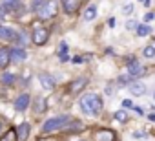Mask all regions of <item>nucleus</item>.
Listing matches in <instances>:
<instances>
[{"mask_svg": "<svg viewBox=\"0 0 155 141\" xmlns=\"http://www.w3.org/2000/svg\"><path fill=\"white\" fill-rule=\"evenodd\" d=\"M15 139H18V137H17V130L11 128V130H8V132L4 134V137L0 139V141H15Z\"/></svg>", "mask_w": 155, "mask_h": 141, "instance_id": "nucleus-22", "label": "nucleus"}, {"mask_svg": "<svg viewBox=\"0 0 155 141\" xmlns=\"http://www.w3.org/2000/svg\"><path fill=\"white\" fill-rule=\"evenodd\" d=\"M73 62H77V64L82 62V57H73Z\"/></svg>", "mask_w": 155, "mask_h": 141, "instance_id": "nucleus-32", "label": "nucleus"}, {"mask_svg": "<svg viewBox=\"0 0 155 141\" xmlns=\"http://www.w3.org/2000/svg\"><path fill=\"white\" fill-rule=\"evenodd\" d=\"M113 117H115L119 123H126V121H128V112H126V110H117V112L113 114Z\"/></svg>", "mask_w": 155, "mask_h": 141, "instance_id": "nucleus-21", "label": "nucleus"}, {"mask_svg": "<svg viewBox=\"0 0 155 141\" xmlns=\"http://www.w3.org/2000/svg\"><path fill=\"white\" fill-rule=\"evenodd\" d=\"M137 28H139L137 20H128L126 22V29H137Z\"/></svg>", "mask_w": 155, "mask_h": 141, "instance_id": "nucleus-26", "label": "nucleus"}, {"mask_svg": "<svg viewBox=\"0 0 155 141\" xmlns=\"http://www.w3.org/2000/svg\"><path fill=\"white\" fill-rule=\"evenodd\" d=\"M122 106H124V108H133L131 99H124V101H122Z\"/></svg>", "mask_w": 155, "mask_h": 141, "instance_id": "nucleus-28", "label": "nucleus"}, {"mask_svg": "<svg viewBox=\"0 0 155 141\" xmlns=\"http://www.w3.org/2000/svg\"><path fill=\"white\" fill-rule=\"evenodd\" d=\"M144 74H146V66L139 64L137 60H131V62H130V66H128V75H130L131 79H139V77H142Z\"/></svg>", "mask_w": 155, "mask_h": 141, "instance_id": "nucleus-5", "label": "nucleus"}, {"mask_svg": "<svg viewBox=\"0 0 155 141\" xmlns=\"http://www.w3.org/2000/svg\"><path fill=\"white\" fill-rule=\"evenodd\" d=\"M31 11L38 15V19H53L58 11V4L55 0H33L31 2Z\"/></svg>", "mask_w": 155, "mask_h": 141, "instance_id": "nucleus-2", "label": "nucleus"}, {"mask_svg": "<svg viewBox=\"0 0 155 141\" xmlns=\"http://www.w3.org/2000/svg\"><path fill=\"white\" fill-rule=\"evenodd\" d=\"M38 81H40V84H42L44 90H53L55 88V79L49 74H40L38 75Z\"/></svg>", "mask_w": 155, "mask_h": 141, "instance_id": "nucleus-11", "label": "nucleus"}, {"mask_svg": "<svg viewBox=\"0 0 155 141\" xmlns=\"http://www.w3.org/2000/svg\"><path fill=\"white\" fill-rule=\"evenodd\" d=\"M95 141H117V134L110 128H102L95 132Z\"/></svg>", "mask_w": 155, "mask_h": 141, "instance_id": "nucleus-7", "label": "nucleus"}, {"mask_svg": "<svg viewBox=\"0 0 155 141\" xmlns=\"http://www.w3.org/2000/svg\"><path fill=\"white\" fill-rule=\"evenodd\" d=\"M153 44H155V39H153Z\"/></svg>", "mask_w": 155, "mask_h": 141, "instance_id": "nucleus-37", "label": "nucleus"}, {"mask_svg": "<svg viewBox=\"0 0 155 141\" xmlns=\"http://www.w3.org/2000/svg\"><path fill=\"white\" fill-rule=\"evenodd\" d=\"M108 26L113 28V26H115V19H110V20H108Z\"/></svg>", "mask_w": 155, "mask_h": 141, "instance_id": "nucleus-31", "label": "nucleus"}, {"mask_svg": "<svg viewBox=\"0 0 155 141\" xmlns=\"http://www.w3.org/2000/svg\"><path fill=\"white\" fill-rule=\"evenodd\" d=\"M29 94H22V95H18L17 99H15V110L17 112H24L28 106H29Z\"/></svg>", "mask_w": 155, "mask_h": 141, "instance_id": "nucleus-9", "label": "nucleus"}, {"mask_svg": "<svg viewBox=\"0 0 155 141\" xmlns=\"http://www.w3.org/2000/svg\"><path fill=\"white\" fill-rule=\"evenodd\" d=\"M148 117H150V119H151V121H155V114H150V115H148Z\"/></svg>", "mask_w": 155, "mask_h": 141, "instance_id": "nucleus-35", "label": "nucleus"}, {"mask_svg": "<svg viewBox=\"0 0 155 141\" xmlns=\"http://www.w3.org/2000/svg\"><path fill=\"white\" fill-rule=\"evenodd\" d=\"M58 55H60V60H68V44L64 40L58 44Z\"/></svg>", "mask_w": 155, "mask_h": 141, "instance_id": "nucleus-19", "label": "nucleus"}, {"mask_svg": "<svg viewBox=\"0 0 155 141\" xmlns=\"http://www.w3.org/2000/svg\"><path fill=\"white\" fill-rule=\"evenodd\" d=\"M26 57H28V53L24 51V48L15 46V48L11 50V60H24Z\"/></svg>", "mask_w": 155, "mask_h": 141, "instance_id": "nucleus-16", "label": "nucleus"}, {"mask_svg": "<svg viewBox=\"0 0 155 141\" xmlns=\"http://www.w3.org/2000/svg\"><path fill=\"white\" fill-rule=\"evenodd\" d=\"M130 79H131L130 75H120V77L117 79V84H119V86H124V84H128V81H130Z\"/></svg>", "mask_w": 155, "mask_h": 141, "instance_id": "nucleus-25", "label": "nucleus"}, {"mask_svg": "<svg viewBox=\"0 0 155 141\" xmlns=\"http://www.w3.org/2000/svg\"><path fill=\"white\" fill-rule=\"evenodd\" d=\"M130 92L131 95H144L146 94V84H142L140 81H135L130 84Z\"/></svg>", "mask_w": 155, "mask_h": 141, "instance_id": "nucleus-15", "label": "nucleus"}, {"mask_svg": "<svg viewBox=\"0 0 155 141\" xmlns=\"http://www.w3.org/2000/svg\"><path fill=\"white\" fill-rule=\"evenodd\" d=\"M133 110H135V114H139V115H144V110H142L140 106H133Z\"/></svg>", "mask_w": 155, "mask_h": 141, "instance_id": "nucleus-30", "label": "nucleus"}, {"mask_svg": "<svg viewBox=\"0 0 155 141\" xmlns=\"http://www.w3.org/2000/svg\"><path fill=\"white\" fill-rule=\"evenodd\" d=\"M15 79H17V77H15V74H9V72L2 74V77H0V81H2L4 84H8V86H9V84H13V83H15Z\"/></svg>", "mask_w": 155, "mask_h": 141, "instance_id": "nucleus-18", "label": "nucleus"}, {"mask_svg": "<svg viewBox=\"0 0 155 141\" xmlns=\"http://www.w3.org/2000/svg\"><path fill=\"white\" fill-rule=\"evenodd\" d=\"M18 4H20V0H0V17H6L8 13L15 11Z\"/></svg>", "mask_w": 155, "mask_h": 141, "instance_id": "nucleus-6", "label": "nucleus"}, {"mask_svg": "<svg viewBox=\"0 0 155 141\" xmlns=\"http://www.w3.org/2000/svg\"><path fill=\"white\" fill-rule=\"evenodd\" d=\"M153 19H155L153 13H146V15H144V22H150V20H153Z\"/></svg>", "mask_w": 155, "mask_h": 141, "instance_id": "nucleus-29", "label": "nucleus"}, {"mask_svg": "<svg viewBox=\"0 0 155 141\" xmlns=\"http://www.w3.org/2000/svg\"><path fill=\"white\" fill-rule=\"evenodd\" d=\"M71 121L69 115H55V117H49L48 121H44L42 125V132L44 134H51L55 130H62L68 126V123Z\"/></svg>", "mask_w": 155, "mask_h": 141, "instance_id": "nucleus-3", "label": "nucleus"}, {"mask_svg": "<svg viewBox=\"0 0 155 141\" xmlns=\"http://www.w3.org/2000/svg\"><path fill=\"white\" fill-rule=\"evenodd\" d=\"M29 132H31V125H29V123H22V125H18V128H17V137L24 141V139L29 137Z\"/></svg>", "mask_w": 155, "mask_h": 141, "instance_id": "nucleus-14", "label": "nucleus"}, {"mask_svg": "<svg viewBox=\"0 0 155 141\" xmlns=\"http://www.w3.org/2000/svg\"><path fill=\"white\" fill-rule=\"evenodd\" d=\"M44 108H46V99L44 97H37V101H35V112H44Z\"/></svg>", "mask_w": 155, "mask_h": 141, "instance_id": "nucleus-23", "label": "nucleus"}, {"mask_svg": "<svg viewBox=\"0 0 155 141\" xmlns=\"http://www.w3.org/2000/svg\"><path fill=\"white\" fill-rule=\"evenodd\" d=\"M79 106H81V110H82L86 115L95 117V115H99V114L102 112L104 103H102V97H101L99 94H88V95H82V97H81Z\"/></svg>", "mask_w": 155, "mask_h": 141, "instance_id": "nucleus-1", "label": "nucleus"}, {"mask_svg": "<svg viewBox=\"0 0 155 141\" xmlns=\"http://www.w3.org/2000/svg\"><path fill=\"white\" fill-rule=\"evenodd\" d=\"M153 99H155V94H153Z\"/></svg>", "mask_w": 155, "mask_h": 141, "instance_id": "nucleus-38", "label": "nucleus"}, {"mask_svg": "<svg viewBox=\"0 0 155 141\" xmlns=\"http://www.w3.org/2000/svg\"><path fill=\"white\" fill-rule=\"evenodd\" d=\"M0 130H2V123H0Z\"/></svg>", "mask_w": 155, "mask_h": 141, "instance_id": "nucleus-36", "label": "nucleus"}, {"mask_svg": "<svg viewBox=\"0 0 155 141\" xmlns=\"http://www.w3.org/2000/svg\"><path fill=\"white\" fill-rule=\"evenodd\" d=\"M131 11H133V4H126V6L122 8V13H124V15H130Z\"/></svg>", "mask_w": 155, "mask_h": 141, "instance_id": "nucleus-27", "label": "nucleus"}, {"mask_svg": "<svg viewBox=\"0 0 155 141\" xmlns=\"http://www.w3.org/2000/svg\"><path fill=\"white\" fill-rule=\"evenodd\" d=\"M11 62V50L9 48H0V68H8Z\"/></svg>", "mask_w": 155, "mask_h": 141, "instance_id": "nucleus-12", "label": "nucleus"}, {"mask_svg": "<svg viewBox=\"0 0 155 141\" xmlns=\"http://www.w3.org/2000/svg\"><path fill=\"white\" fill-rule=\"evenodd\" d=\"M140 2H142V4H144V6H146V8H148V6H150V0H140Z\"/></svg>", "mask_w": 155, "mask_h": 141, "instance_id": "nucleus-34", "label": "nucleus"}, {"mask_svg": "<svg viewBox=\"0 0 155 141\" xmlns=\"http://www.w3.org/2000/svg\"><path fill=\"white\" fill-rule=\"evenodd\" d=\"M48 37H49V31L44 28V26H37L33 28V33H31V40L37 44V46H42L48 42Z\"/></svg>", "mask_w": 155, "mask_h": 141, "instance_id": "nucleus-4", "label": "nucleus"}, {"mask_svg": "<svg viewBox=\"0 0 155 141\" xmlns=\"http://www.w3.org/2000/svg\"><path fill=\"white\" fill-rule=\"evenodd\" d=\"M86 84H88V77H77V79L69 84V92H71V94H79Z\"/></svg>", "mask_w": 155, "mask_h": 141, "instance_id": "nucleus-10", "label": "nucleus"}, {"mask_svg": "<svg viewBox=\"0 0 155 141\" xmlns=\"http://www.w3.org/2000/svg\"><path fill=\"white\" fill-rule=\"evenodd\" d=\"M151 33V28L148 26V24H140L139 28H137V35L139 37H146V35H150Z\"/></svg>", "mask_w": 155, "mask_h": 141, "instance_id": "nucleus-20", "label": "nucleus"}, {"mask_svg": "<svg viewBox=\"0 0 155 141\" xmlns=\"http://www.w3.org/2000/svg\"><path fill=\"white\" fill-rule=\"evenodd\" d=\"M142 136H144V132H135L133 134V137H142Z\"/></svg>", "mask_w": 155, "mask_h": 141, "instance_id": "nucleus-33", "label": "nucleus"}, {"mask_svg": "<svg viewBox=\"0 0 155 141\" xmlns=\"http://www.w3.org/2000/svg\"><path fill=\"white\" fill-rule=\"evenodd\" d=\"M142 55L148 57V59H153V57H155V46H146V48L142 50Z\"/></svg>", "mask_w": 155, "mask_h": 141, "instance_id": "nucleus-24", "label": "nucleus"}, {"mask_svg": "<svg viewBox=\"0 0 155 141\" xmlns=\"http://www.w3.org/2000/svg\"><path fill=\"white\" fill-rule=\"evenodd\" d=\"M97 17V6H88L86 8V11H84V20H93Z\"/></svg>", "mask_w": 155, "mask_h": 141, "instance_id": "nucleus-17", "label": "nucleus"}, {"mask_svg": "<svg viewBox=\"0 0 155 141\" xmlns=\"http://www.w3.org/2000/svg\"><path fill=\"white\" fill-rule=\"evenodd\" d=\"M81 6V0H62V8L66 13H75Z\"/></svg>", "mask_w": 155, "mask_h": 141, "instance_id": "nucleus-13", "label": "nucleus"}, {"mask_svg": "<svg viewBox=\"0 0 155 141\" xmlns=\"http://www.w3.org/2000/svg\"><path fill=\"white\" fill-rule=\"evenodd\" d=\"M0 39L2 40H15L18 39V31H15L13 28H8V26H0Z\"/></svg>", "mask_w": 155, "mask_h": 141, "instance_id": "nucleus-8", "label": "nucleus"}]
</instances>
